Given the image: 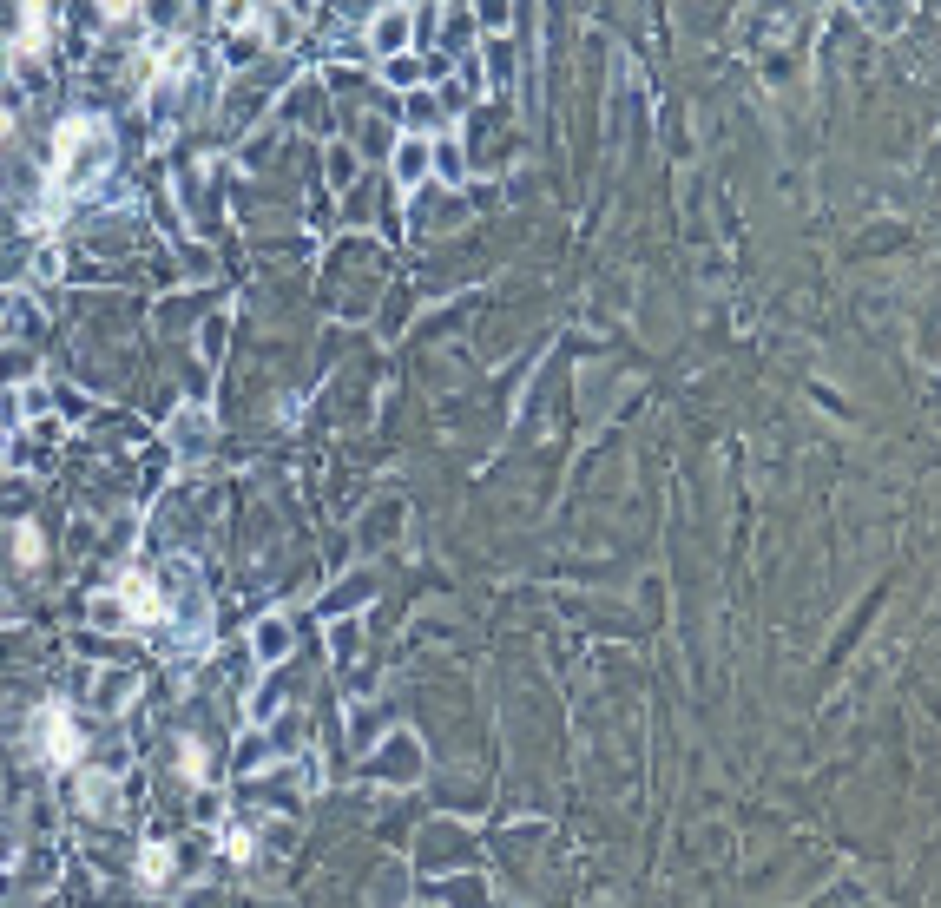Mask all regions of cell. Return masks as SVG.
Masks as SVG:
<instances>
[{"instance_id": "1", "label": "cell", "mask_w": 941, "mask_h": 908, "mask_svg": "<svg viewBox=\"0 0 941 908\" xmlns=\"http://www.w3.org/2000/svg\"><path fill=\"white\" fill-rule=\"evenodd\" d=\"M112 165V139L99 119H73L60 132V158H53V178H47V211H60L79 185H93L99 172Z\"/></svg>"}, {"instance_id": "2", "label": "cell", "mask_w": 941, "mask_h": 908, "mask_svg": "<svg viewBox=\"0 0 941 908\" xmlns=\"http://www.w3.org/2000/svg\"><path fill=\"white\" fill-rule=\"evenodd\" d=\"M40 757H47L53 770H73L79 757H86V737H79L73 711H60V705L40 711Z\"/></svg>"}, {"instance_id": "3", "label": "cell", "mask_w": 941, "mask_h": 908, "mask_svg": "<svg viewBox=\"0 0 941 908\" xmlns=\"http://www.w3.org/2000/svg\"><path fill=\"white\" fill-rule=\"evenodd\" d=\"M185 60H191L185 40H178V33H158L152 47H145V79H152V86H165V79L185 73Z\"/></svg>"}, {"instance_id": "4", "label": "cell", "mask_w": 941, "mask_h": 908, "mask_svg": "<svg viewBox=\"0 0 941 908\" xmlns=\"http://www.w3.org/2000/svg\"><path fill=\"white\" fill-rule=\"evenodd\" d=\"M119 599H126V612L139 626H158V619H165V593H158L145 573H126V580H119Z\"/></svg>"}, {"instance_id": "5", "label": "cell", "mask_w": 941, "mask_h": 908, "mask_svg": "<svg viewBox=\"0 0 941 908\" xmlns=\"http://www.w3.org/2000/svg\"><path fill=\"white\" fill-rule=\"evenodd\" d=\"M165 876H172V843H145L139 849V882H145V889H158Z\"/></svg>"}, {"instance_id": "6", "label": "cell", "mask_w": 941, "mask_h": 908, "mask_svg": "<svg viewBox=\"0 0 941 908\" xmlns=\"http://www.w3.org/2000/svg\"><path fill=\"white\" fill-rule=\"evenodd\" d=\"M290 652V632H283V619H264L257 626V658H283Z\"/></svg>"}, {"instance_id": "7", "label": "cell", "mask_w": 941, "mask_h": 908, "mask_svg": "<svg viewBox=\"0 0 941 908\" xmlns=\"http://www.w3.org/2000/svg\"><path fill=\"white\" fill-rule=\"evenodd\" d=\"M79 803H86L93 816H106L112 810V783L106 777H86V783H79Z\"/></svg>"}, {"instance_id": "8", "label": "cell", "mask_w": 941, "mask_h": 908, "mask_svg": "<svg viewBox=\"0 0 941 908\" xmlns=\"http://www.w3.org/2000/svg\"><path fill=\"white\" fill-rule=\"evenodd\" d=\"M47 40V0H27V53Z\"/></svg>"}, {"instance_id": "9", "label": "cell", "mask_w": 941, "mask_h": 908, "mask_svg": "<svg viewBox=\"0 0 941 908\" xmlns=\"http://www.w3.org/2000/svg\"><path fill=\"white\" fill-rule=\"evenodd\" d=\"M224 856H231V862H251V856H257L251 830H224Z\"/></svg>"}, {"instance_id": "10", "label": "cell", "mask_w": 941, "mask_h": 908, "mask_svg": "<svg viewBox=\"0 0 941 908\" xmlns=\"http://www.w3.org/2000/svg\"><path fill=\"white\" fill-rule=\"evenodd\" d=\"M14 553H20V560L33 566V560H40V553H47V547H40V533H33V527H20V533H14Z\"/></svg>"}, {"instance_id": "11", "label": "cell", "mask_w": 941, "mask_h": 908, "mask_svg": "<svg viewBox=\"0 0 941 908\" xmlns=\"http://www.w3.org/2000/svg\"><path fill=\"white\" fill-rule=\"evenodd\" d=\"M178 764H185L191 783H204V744H185V751H178Z\"/></svg>"}, {"instance_id": "12", "label": "cell", "mask_w": 941, "mask_h": 908, "mask_svg": "<svg viewBox=\"0 0 941 908\" xmlns=\"http://www.w3.org/2000/svg\"><path fill=\"white\" fill-rule=\"evenodd\" d=\"M218 14H224V27H251V0H224Z\"/></svg>"}, {"instance_id": "13", "label": "cell", "mask_w": 941, "mask_h": 908, "mask_svg": "<svg viewBox=\"0 0 941 908\" xmlns=\"http://www.w3.org/2000/svg\"><path fill=\"white\" fill-rule=\"evenodd\" d=\"M402 178H422V145H402Z\"/></svg>"}, {"instance_id": "14", "label": "cell", "mask_w": 941, "mask_h": 908, "mask_svg": "<svg viewBox=\"0 0 941 908\" xmlns=\"http://www.w3.org/2000/svg\"><path fill=\"white\" fill-rule=\"evenodd\" d=\"M132 7H139V0H99V14H106V20H126Z\"/></svg>"}, {"instance_id": "15", "label": "cell", "mask_w": 941, "mask_h": 908, "mask_svg": "<svg viewBox=\"0 0 941 908\" xmlns=\"http://www.w3.org/2000/svg\"><path fill=\"white\" fill-rule=\"evenodd\" d=\"M481 7H487V20H494V27L507 20V0H481Z\"/></svg>"}]
</instances>
